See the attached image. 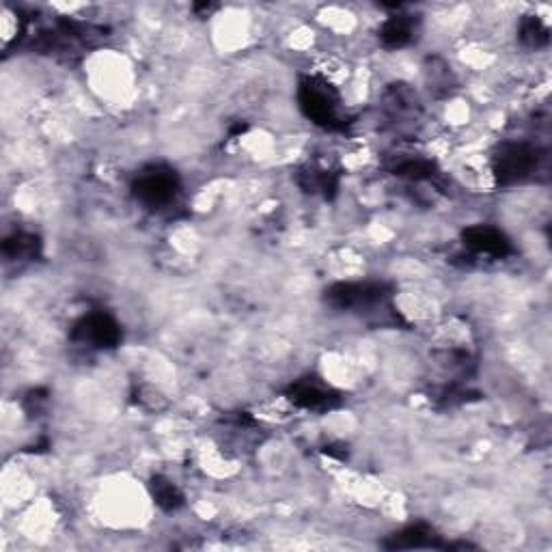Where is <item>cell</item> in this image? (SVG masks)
<instances>
[{"mask_svg":"<svg viewBox=\"0 0 552 552\" xmlns=\"http://www.w3.org/2000/svg\"><path fill=\"white\" fill-rule=\"evenodd\" d=\"M518 37L522 41V46L535 50V48H544L548 44L550 31L540 18L527 16V18H522V22L518 26Z\"/></svg>","mask_w":552,"mask_h":552,"instance_id":"cell-13","label":"cell"},{"mask_svg":"<svg viewBox=\"0 0 552 552\" xmlns=\"http://www.w3.org/2000/svg\"><path fill=\"white\" fill-rule=\"evenodd\" d=\"M179 192V175L167 164H149L134 177L132 195L145 207L169 205Z\"/></svg>","mask_w":552,"mask_h":552,"instance_id":"cell-3","label":"cell"},{"mask_svg":"<svg viewBox=\"0 0 552 552\" xmlns=\"http://www.w3.org/2000/svg\"><path fill=\"white\" fill-rule=\"evenodd\" d=\"M341 93L322 76H305L298 82V106L302 115L326 130L343 128Z\"/></svg>","mask_w":552,"mask_h":552,"instance_id":"cell-1","label":"cell"},{"mask_svg":"<svg viewBox=\"0 0 552 552\" xmlns=\"http://www.w3.org/2000/svg\"><path fill=\"white\" fill-rule=\"evenodd\" d=\"M393 175L410 179V182H427L436 177V164L425 158H406L395 164Z\"/></svg>","mask_w":552,"mask_h":552,"instance_id":"cell-12","label":"cell"},{"mask_svg":"<svg viewBox=\"0 0 552 552\" xmlns=\"http://www.w3.org/2000/svg\"><path fill=\"white\" fill-rule=\"evenodd\" d=\"M393 548H440L436 535L425 524H412V527L399 531L395 535Z\"/></svg>","mask_w":552,"mask_h":552,"instance_id":"cell-11","label":"cell"},{"mask_svg":"<svg viewBox=\"0 0 552 552\" xmlns=\"http://www.w3.org/2000/svg\"><path fill=\"white\" fill-rule=\"evenodd\" d=\"M151 488V496H154V501L164 509V512H175L184 505V494L179 490L175 483L167 477H154L149 483Z\"/></svg>","mask_w":552,"mask_h":552,"instance_id":"cell-10","label":"cell"},{"mask_svg":"<svg viewBox=\"0 0 552 552\" xmlns=\"http://www.w3.org/2000/svg\"><path fill=\"white\" fill-rule=\"evenodd\" d=\"M289 402L298 408L324 412L333 410L339 406V395L330 389V386L317 382V380H298L287 391Z\"/></svg>","mask_w":552,"mask_h":552,"instance_id":"cell-6","label":"cell"},{"mask_svg":"<svg viewBox=\"0 0 552 552\" xmlns=\"http://www.w3.org/2000/svg\"><path fill=\"white\" fill-rule=\"evenodd\" d=\"M462 242L468 251H473L475 255H483V257L501 259V257L512 253V244H509V240L505 238V233L501 229L490 227V225H473V227L464 229Z\"/></svg>","mask_w":552,"mask_h":552,"instance_id":"cell-7","label":"cell"},{"mask_svg":"<svg viewBox=\"0 0 552 552\" xmlns=\"http://www.w3.org/2000/svg\"><path fill=\"white\" fill-rule=\"evenodd\" d=\"M540 164V151L527 141L503 143L492 158V175L499 186H516L529 179Z\"/></svg>","mask_w":552,"mask_h":552,"instance_id":"cell-2","label":"cell"},{"mask_svg":"<svg viewBox=\"0 0 552 552\" xmlns=\"http://www.w3.org/2000/svg\"><path fill=\"white\" fill-rule=\"evenodd\" d=\"M414 35H417V20L406 16V13H395V16L386 18L380 26V41L391 50L410 46Z\"/></svg>","mask_w":552,"mask_h":552,"instance_id":"cell-8","label":"cell"},{"mask_svg":"<svg viewBox=\"0 0 552 552\" xmlns=\"http://www.w3.org/2000/svg\"><path fill=\"white\" fill-rule=\"evenodd\" d=\"M39 238L29 231H16L3 242V255L11 261H29L39 253Z\"/></svg>","mask_w":552,"mask_h":552,"instance_id":"cell-9","label":"cell"},{"mask_svg":"<svg viewBox=\"0 0 552 552\" xmlns=\"http://www.w3.org/2000/svg\"><path fill=\"white\" fill-rule=\"evenodd\" d=\"M72 337L82 345H89V348L108 350L115 348L121 341V326L113 315L104 311H93L74 326Z\"/></svg>","mask_w":552,"mask_h":552,"instance_id":"cell-5","label":"cell"},{"mask_svg":"<svg viewBox=\"0 0 552 552\" xmlns=\"http://www.w3.org/2000/svg\"><path fill=\"white\" fill-rule=\"evenodd\" d=\"M389 294L391 287L380 281L337 283L326 292V302L339 311H361L382 305Z\"/></svg>","mask_w":552,"mask_h":552,"instance_id":"cell-4","label":"cell"}]
</instances>
